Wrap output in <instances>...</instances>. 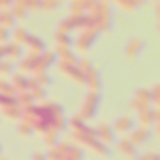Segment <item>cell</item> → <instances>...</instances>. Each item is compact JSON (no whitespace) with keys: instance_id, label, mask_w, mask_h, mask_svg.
<instances>
[{"instance_id":"1","label":"cell","mask_w":160,"mask_h":160,"mask_svg":"<svg viewBox=\"0 0 160 160\" xmlns=\"http://www.w3.org/2000/svg\"><path fill=\"white\" fill-rule=\"evenodd\" d=\"M72 138H73V141L79 143V147H81V149H91L96 156L108 158V156L111 154V149H109L108 145H104V143L96 138L94 128H91L89 124L83 126L79 132H72Z\"/></svg>"},{"instance_id":"2","label":"cell","mask_w":160,"mask_h":160,"mask_svg":"<svg viewBox=\"0 0 160 160\" xmlns=\"http://www.w3.org/2000/svg\"><path fill=\"white\" fill-rule=\"evenodd\" d=\"M91 19V28H96L100 34L102 32H109L113 27V12H111V2L108 0H100V10L98 13L89 15Z\"/></svg>"},{"instance_id":"3","label":"cell","mask_w":160,"mask_h":160,"mask_svg":"<svg viewBox=\"0 0 160 160\" xmlns=\"http://www.w3.org/2000/svg\"><path fill=\"white\" fill-rule=\"evenodd\" d=\"M100 104H102L100 92H91V91H89V94L85 96L83 106H81V109H79L77 117L81 119V121H85V122L91 121V119H94L96 113H98V109H100Z\"/></svg>"},{"instance_id":"4","label":"cell","mask_w":160,"mask_h":160,"mask_svg":"<svg viewBox=\"0 0 160 160\" xmlns=\"http://www.w3.org/2000/svg\"><path fill=\"white\" fill-rule=\"evenodd\" d=\"M91 28V19L89 15H68L58 23V32L70 34L72 30H85Z\"/></svg>"},{"instance_id":"5","label":"cell","mask_w":160,"mask_h":160,"mask_svg":"<svg viewBox=\"0 0 160 160\" xmlns=\"http://www.w3.org/2000/svg\"><path fill=\"white\" fill-rule=\"evenodd\" d=\"M98 38H100V32L96 28H85L77 36V40H73V45L79 53H87L89 49H92V45L96 43Z\"/></svg>"},{"instance_id":"6","label":"cell","mask_w":160,"mask_h":160,"mask_svg":"<svg viewBox=\"0 0 160 160\" xmlns=\"http://www.w3.org/2000/svg\"><path fill=\"white\" fill-rule=\"evenodd\" d=\"M138 119H139L141 126L158 124L160 122V109L158 108H143L141 111H138Z\"/></svg>"},{"instance_id":"7","label":"cell","mask_w":160,"mask_h":160,"mask_svg":"<svg viewBox=\"0 0 160 160\" xmlns=\"http://www.w3.org/2000/svg\"><path fill=\"white\" fill-rule=\"evenodd\" d=\"M94 132H96V138L104 143V145H113L115 143V132H113V126L109 124V122H100L96 128H94Z\"/></svg>"},{"instance_id":"8","label":"cell","mask_w":160,"mask_h":160,"mask_svg":"<svg viewBox=\"0 0 160 160\" xmlns=\"http://www.w3.org/2000/svg\"><path fill=\"white\" fill-rule=\"evenodd\" d=\"M75 143L73 141H60L57 147H53V149H47V152H45V158L47 160H62L68 152H70V149L73 147Z\"/></svg>"},{"instance_id":"9","label":"cell","mask_w":160,"mask_h":160,"mask_svg":"<svg viewBox=\"0 0 160 160\" xmlns=\"http://www.w3.org/2000/svg\"><path fill=\"white\" fill-rule=\"evenodd\" d=\"M151 136H152V130H151V126H139V128H134L132 132H130V141L138 147V145H143V143H147L149 139H151Z\"/></svg>"},{"instance_id":"10","label":"cell","mask_w":160,"mask_h":160,"mask_svg":"<svg viewBox=\"0 0 160 160\" xmlns=\"http://www.w3.org/2000/svg\"><path fill=\"white\" fill-rule=\"evenodd\" d=\"M55 62H57V55H55V51H45V53H42L40 58H38V66H36L34 73L49 72V68H51ZM34 73H32V75H34Z\"/></svg>"},{"instance_id":"11","label":"cell","mask_w":160,"mask_h":160,"mask_svg":"<svg viewBox=\"0 0 160 160\" xmlns=\"http://www.w3.org/2000/svg\"><path fill=\"white\" fill-rule=\"evenodd\" d=\"M85 85L91 89V92H100L102 89V75H100V70L92 68L85 73Z\"/></svg>"},{"instance_id":"12","label":"cell","mask_w":160,"mask_h":160,"mask_svg":"<svg viewBox=\"0 0 160 160\" xmlns=\"http://www.w3.org/2000/svg\"><path fill=\"white\" fill-rule=\"evenodd\" d=\"M58 68H60V72H62L68 79H72L73 83H77V85H85V75L79 72L75 66H70V64H62V62H58Z\"/></svg>"},{"instance_id":"13","label":"cell","mask_w":160,"mask_h":160,"mask_svg":"<svg viewBox=\"0 0 160 160\" xmlns=\"http://www.w3.org/2000/svg\"><path fill=\"white\" fill-rule=\"evenodd\" d=\"M143 49H145V40H141V38H132V40L128 42V45H126L124 55H126L128 60H134V58H138V57L141 55Z\"/></svg>"},{"instance_id":"14","label":"cell","mask_w":160,"mask_h":160,"mask_svg":"<svg viewBox=\"0 0 160 160\" xmlns=\"http://www.w3.org/2000/svg\"><path fill=\"white\" fill-rule=\"evenodd\" d=\"M38 58H40V55H32V53H28L27 57H23L19 60V73H23V75L34 73V70L38 66Z\"/></svg>"},{"instance_id":"15","label":"cell","mask_w":160,"mask_h":160,"mask_svg":"<svg viewBox=\"0 0 160 160\" xmlns=\"http://www.w3.org/2000/svg\"><path fill=\"white\" fill-rule=\"evenodd\" d=\"M117 151L122 154V156H126L128 160H134V158H138V147L128 139V138H122L119 143H117Z\"/></svg>"},{"instance_id":"16","label":"cell","mask_w":160,"mask_h":160,"mask_svg":"<svg viewBox=\"0 0 160 160\" xmlns=\"http://www.w3.org/2000/svg\"><path fill=\"white\" fill-rule=\"evenodd\" d=\"M111 126H113V132H117V134H128V132L134 130V117L122 115V117H119V119L115 121V124H111Z\"/></svg>"},{"instance_id":"17","label":"cell","mask_w":160,"mask_h":160,"mask_svg":"<svg viewBox=\"0 0 160 160\" xmlns=\"http://www.w3.org/2000/svg\"><path fill=\"white\" fill-rule=\"evenodd\" d=\"M55 55H57V60H58V62L70 64V66H75V64H77V58H79L72 49H62V47H57V49H55Z\"/></svg>"},{"instance_id":"18","label":"cell","mask_w":160,"mask_h":160,"mask_svg":"<svg viewBox=\"0 0 160 160\" xmlns=\"http://www.w3.org/2000/svg\"><path fill=\"white\" fill-rule=\"evenodd\" d=\"M6 49H8V55H6V60H10V62H19L23 57H25V47L23 45H19V43H15V42H12V43H8L6 45Z\"/></svg>"},{"instance_id":"19","label":"cell","mask_w":160,"mask_h":160,"mask_svg":"<svg viewBox=\"0 0 160 160\" xmlns=\"http://www.w3.org/2000/svg\"><path fill=\"white\" fill-rule=\"evenodd\" d=\"M10 83H12V87H13L15 94H17V92H27V91H28V75L13 73V75H12V79H10Z\"/></svg>"},{"instance_id":"20","label":"cell","mask_w":160,"mask_h":160,"mask_svg":"<svg viewBox=\"0 0 160 160\" xmlns=\"http://www.w3.org/2000/svg\"><path fill=\"white\" fill-rule=\"evenodd\" d=\"M25 45L30 49L32 55H42V53H45V42H43V38H40V36H32V34H30V38L27 40Z\"/></svg>"},{"instance_id":"21","label":"cell","mask_w":160,"mask_h":160,"mask_svg":"<svg viewBox=\"0 0 160 160\" xmlns=\"http://www.w3.org/2000/svg\"><path fill=\"white\" fill-rule=\"evenodd\" d=\"M10 12H12V15L15 17V21H19V19H25V17L28 15L27 0H15V2L12 4V8H10Z\"/></svg>"},{"instance_id":"22","label":"cell","mask_w":160,"mask_h":160,"mask_svg":"<svg viewBox=\"0 0 160 160\" xmlns=\"http://www.w3.org/2000/svg\"><path fill=\"white\" fill-rule=\"evenodd\" d=\"M2 109V115H4V119H8V121H21L23 119V111H21V108L17 106V104H13V106H6V108H0Z\"/></svg>"},{"instance_id":"23","label":"cell","mask_w":160,"mask_h":160,"mask_svg":"<svg viewBox=\"0 0 160 160\" xmlns=\"http://www.w3.org/2000/svg\"><path fill=\"white\" fill-rule=\"evenodd\" d=\"M55 43H57V47L72 49L73 38H72V34H66V32H58V30H57V34H55Z\"/></svg>"},{"instance_id":"24","label":"cell","mask_w":160,"mask_h":160,"mask_svg":"<svg viewBox=\"0 0 160 160\" xmlns=\"http://www.w3.org/2000/svg\"><path fill=\"white\" fill-rule=\"evenodd\" d=\"M89 0H73L70 4V15H87Z\"/></svg>"},{"instance_id":"25","label":"cell","mask_w":160,"mask_h":160,"mask_svg":"<svg viewBox=\"0 0 160 160\" xmlns=\"http://www.w3.org/2000/svg\"><path fill=\"white\" fill-rule=\"evenodd\" d=\"M134 100H138L141 106H145V108H152V100H151V89H138V92H136V98Z\"/></svg>"},{"instance_id":"26","label":"cell","mask_w":160,"mask_h":160,"mask_svg":"<svg viewBox=\"0 0 160 160\" xmlns=\"http://www.w3.org/2000/svg\"><path fill=\"white\" fill-rule=\"evenodd\" d=\"M51 130L57 132V134L66 132L68 130V119H66V115H57L53 119V122H51Z\"/></svg>"},{"instance_id":"27","label":"cell","mask_w":160,"mask_h":160,"mask_svg":"<svg viewBox=\"0 0 160 160\" xmlns=\"http://www.w3.org/2000/svg\"><path fill=\"white\" fill-rule=\"evenodd\" d=\"M0 96H6V98H15V91L10 83L8 77H0Z\"/></svg>"},{"instance_id":"28","label":"cell","mask_w":160,"mask_h":160,"mask_svg":"<svg viewBox=\"0 0 160 160\" xmlns=\"http://www.w3.org/2000/svg\"><path fill=\"white\" fill-rule=\"evenodd\" d=\"M15 25H17V21H15V17L12 15V12L10 10H6V12H0V27H4V28H15Z\"/></svg>"},{"instance_id":"29","label":"cell","mask_w":160,"mask_h":160,"mask_svg":"<svg viewBox=\"0 0 160 160\" xmlns=\"http://www.w3.org/2000/svg\"><path fill=\"white\" fill-rule=\"evenodd\" d=\"M28 38H30V32L25 27H15V30H13V42L15 43H19V45L25 47V43H27Z\"/></svg>"},{"instance_id":"30","label":"cell","mask_w":160,"mask_h":160,"mask_svg":"<svg viewBox=\"0 0 160 160\" xmlns=\"http://www.w3.org/2000/svg\"><path fill=\"white\" fill-rule=\"evenodd\" d=\"M43 143H45V147H47V149L57 147V145L60 143V134H57V132H53V130L45 132V134H43Z\"/></svg>"},{"instance_id":"31","label":"cell","mask_w":160,"mask_h":160,"mask_svg":"<svg viewBox=\"0 0 160 160\" xmlns=\"http://www.w3.org/2000/svg\"><path fill=\"white\" fill-rule=\"evenodd\" d=\"M32 77L38 81V85H40V87H43V89H47V87H51V85H53V77L49 75V72H43V73H34Z\"/></svg>"},{"instance_id":"32","label":"cell","mask_w":160,"mask_h":160,"mask_svg":"<svg viewBox=\"0 0 160 160\" xmlns=\"http://www.w3.org/2000/svg\"><path fill=\"white\" fill-rule=\"evenodd\" d=\"M83 156H85V149H81L79 145H73L62 160H83Z\"/></svg>"},{"instance_id":"33","label":"cell","mask_w":160,"mask_h":160,"mask_svg":"<svg viewBox=\"0 0 160 160\" xmlns=\"http://www.w3.org/2000/svg\"><path fill=\"white\" fill-rule=\"evenodd\" d=\"M19 136L21 138H30L32 134H34V130H32V124L28 122V121H25V119H21L19 121Z\"/></svg>"},{"instance_id":"34","label":"cell","mask_w":160,"mask_h":160,"mask_svg":"<svg viewBox=\"0 0 160 160\" xmlns=\"http://www.w3.org/2000/svg\"><path fill=\"white\" fill-rule=\"evenodd\" d=\"M119 8H122L124 12H128V13H132V12H136L139 6H141V2H138V0H130V2H124V0H119V2H115Z\"/></svg>"},{"instance_id":"35","label":"cell","mask_w":160,"mask_h":160,"mask_svg":"<svg viewBox=\"0 0 160 160\" xmlns=\"http://www.w3.org/2000/svg\"><path fill=\"white\" fill-rule=\"evenodd\" d=\"M75 68L81 72L83 75L89 72V70H92L94 66H92V62H91V58H87V57H83V58H77V64H75Z\"/></svg>"},{"instance_id":"36","label":"cell","mask_w":160,"mask_h":160,"mask_svg":"<svg viewBox=\"0 0 160 160\" xmlns=\"http://www.w3.org/2000/svg\"><path fill=\"white\" fill-rule=\"evenodd\" d=\"M13 68H15L13 62H10V60H2V62H0V75H2V77L10 75V73L13 72Z\"/></svg>"},{"instance_id":"37","label":"cell","mask_w":160,"mask_h":160,"mask_svg":"<svg viewBox=\"0 0 160 160\" xmlns=\"http://www.w3.org/2000/svg\"><path fill=\"white\" fill-rule=\"evenodd\" d=\"M151 100H152V108L160 106V85H154L151 89Z\"/></svg>"},{"instance_id":"38","label":"cell","mask_w":160,"mask_h":160,"mask_svg":"<svg viewBox=\"0 0 160 160\" xmlns=\"http://www.w3.org/2000/svg\"><path fill=\"white\" fill-rule=\"evenodd\" d=\"M60 6L58 0H49V2H42V10L43 12H51V10H57Z\"/></svg>"},{"instance_id":"39","label":"cell","mask_w":160,"mask_h":160,"mask_svg":"<svg viewBox=\"0 0 160 160\" xmlns=\"http://www.w3.org/2000/svg\"><path fill=\"white\" fill-rule=\"evenodd\" d=\"M136 160H160V154H158L156 151H149V152H145V154L138 156Z\"/></svg>"},{"instance_id":"40","label":"cell","mask_w":160,"mask_h":160,"mask_svg":"<svg viewBox=\"0 0 160 160\" xmlns=\"http://www.w3.org/2000/svg\"><path fill=\"white\" fill-rule=\"evenodd\" d=\"M10 40V30L4 28V27H0V45H6Z\"/></svg>"},{"instance_id":"41","label":"cell","mask_w":160,"mask_h":160,"mask_svg":"<svg viewBox=\"0 0 160 160\" xmlns=\"http://www.w3.org/2000/svg\"><path fill=\"white\" fill-rule=\"evenodd\" d=\"M27 8H28V12H40L42 10V2H36V0H27Z\"/></svg>"},{"instance_id":"42","label":"cell","mask_w":160,"mask_h":160,"mask_svg":"<svg viewBox=\"0 0 160 160\" xmlns=\"http://www.w3.org/2000/svg\"><path fill=\"white\" fill-rule=\"evenodd\" d=\"M143 108H145V106H141L138 100H132V102H130V109H134V111H141Z\"/></svg>"},{"instance_id":"43","label":"cell","mask_w":160,"mask_h":160,"mask_svg":"<svg viewBox=\"0 0 160 160\" xmlns=\"http://www.w3.org/2000/svg\"><path fill=\"white\" fill-rule=\"evenodd\" d=\"M32 160H47V158H45V152L43 151H36L32 154Z\"/></svg>"},{"instance_id":"44","label":"cell","mask_w":160,"mask_h":160,"mask_svg":"<svg viewBox=\"0 0 160 160\" xmlns=\"http://www.w3.org/2000/svg\"><path fill=\"white\" fill-rule=\"evenodd\" d=\"M8 45V43H6ZM6 45H0V62L2 60H6V55H8V49H6Z\"/></svg>"},{"instance_id":"45","label":"cell","mask_w":160,"mask_h":160,"mask_svg":"<svg viewBox=\"0 0 160 160\" xmlns=\"http://www.w3.org/2000/svg\"><path fill=\"white\" fill-rule=\"evenodd\" d=\"M0 152H2V145H0Z\"/></svg>"},{"instance_id":"46","label":"cell","mask_w":160,"mask_h":160,"mask_svg":"<svg viewBox=\"0 0 160 160\" xmlns=\"http://www.w3.org/2000/svg\"><path fill=\"white\" fill-rule=\"evenodd\" d=\"M0 160H6V158H0Z\"/></svg>"}]
</instances>
